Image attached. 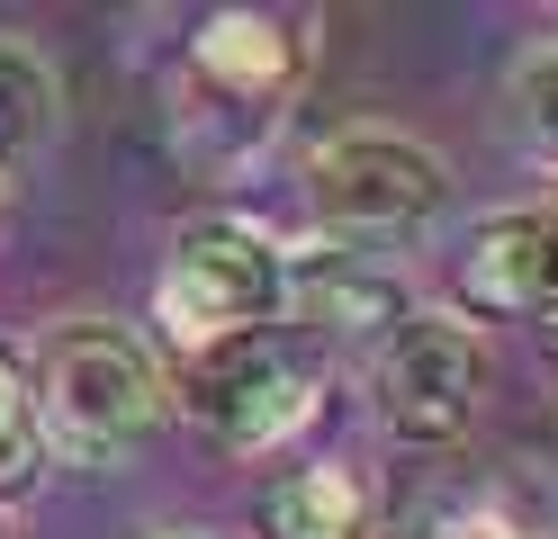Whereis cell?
<instances>
[{
	"mask_svg": "<svg viewBox=\"0 0 558 539\" xmlns=\"http://www.w3.org/2000/svg\"><path fill=\"white\" fill-rule=\"evenodd\" d=\"M27 387H37L46 458H63V467H118L126 450H145L171 422L162 359L118 323H63Z\"/></svg>",
	"mask_w": 558,
	"mask_h": 539,
	"instance_id": "1",
	"label": "cell"
},
{
	"mask_svg": "<svg viewBox=\"0 0 558 539\" xmlns=\"http://www.w3.org/2000/svg\"><path fill=\"white\" fill-rule=\"evenodd\" d=\"M279 306H289V261L243 216H190L162 279H154V333L181 359L226 351L243 333H270Z\"/></svg>",
	"mask_w": 558,
	"mask_h": 539,
	"instance_id": "2",
	"label": "cell"
},
{
	"mask_svg": "<svg viewBox=\"0 0 558 539\" xmlns=\"http://www.w3.org/2000/svg\"><path fill=\"white\" fill-rule=\"evenodd\" d=\"M171 405L207 431V450L270 458L325 414V351L298 342L289 323H270V333H243L226 351H198L171 387Z\"/></svg>",
	"mask_w": 558,
	"mask_h": 539,
	"instance_id": "3",
	"label": "cell"
},
{
	"mask_svg": "<svg viewBox=\"0 0 558 539\" xmlns=\"http://www.w3.org/2000/svg\"><path fill=\"white\" fill-rule=\"evenodd\" d=\"M450 207V162L397 126H342L306 154V216L325 243H414Z\"/></svg>",
	"mask_w": 558,
	"mask_h": 539,
	"instance_id": "4",
	"label": "cell"
},
{
	"mask_svg": "<svg viewBox=\"0 0 558 539\" xmlns=\"http://www.w3.org/2000/svg\"><path fill=\"white\" fill-rule=\"evenodd\" d=\"M369 395H378V422L388 441L405 450H450L486 395V351H477V323L460 306H414L369 359Z\"/></svg>",
	"mask_w": 558,
	"mask_h": 539,
	"instance_id": "5",
	"label": "cell"
},
{
	"mask_svg": "<svg viewBox=\"0 0 558 539\" xmlns=\"http://www.w3.org/2000/svg\"><path fill=\"white\" fill-rule=\"evenodd\" d=\"M306 63H316V36L289 10H217L190 36V82L234 108H270V118L298 99Z\"/></svg>",
	"mask_w": 558,
	"mask_h": 539,
	"instance_id": "6",
	"label": "cell"
},
{
	"mask_svg": "<svg viewBox=\"0 0 558 539\" xmlns=\"http://www.w3.org/2000/svg\"><path fill=\"white\" fill-rule=\"evenodd\" d=\"M460 315H558V207L477 225V243L460 252Z\"/></svg>",
	"mask_w": 558,
	"mask_h": 539,
	"instance_id": "7",
	"label": "cell"
},
{
	"mask_svg": "<svg viewBox=\"0 0 558 539\" xmlns=\"http://www.w3.org/2000/svg\"><path fill=\"white\" fill-rule=\"evenodd\" d=\"M289 297H298V323H289L298 342H316V351L342 342V351H369V359H378V342L414 315L397 279L352 270V261H333V270H316V279H289Z\"/></svg>",
	"mask_w": 558,
	"mask_h": 539,
	"instance_id": "8",
	"label": "cell"
},
{
	"mask_svg": "<svg viewBox=\"0 0 558 539\" xmlns=\"http://www.w3.org/2000/svg\"><path fill=\"white\" fill-rule=\"evenodd\" d=\"M262 539H369V486L352 467H279L253 503Z\"/></svg>",
	"mask_w": 558,
	"mask_h": 539,
	"instance_id": "9",
	"label": "cell"
},
{
	"mask_svg": "<svg viewBox=\"0 0 558 539\" xmlns=\"http://www.w3.org/2000/svg\"><path fill=\"white\" fill-rule=\"evenodd\" d=\"M270 135H279L270 108H234V99H217V90L181 82V108H171V154H181L198 180H243V171L270 154Z\"/></svg>",
	"mask_w": 558,
	"mask_h": 539,
	"instance_id": "10",
	"label": "cell"
},
{
	"mask_svg": "<svg viewBox=\"0 0 558 539\" xmlns=\"http://www.w3.org/2000/svg\"><path fill=\"white\" fill-rule=\"evenodd\" d=\"M46 126H54V72L19 36H0V180L46 144Z\"/></svg>",
	"mask_w": 558,
	"mask_h": 539,
	"instance_id": "11",
	"label": "cell"
},
{
	"mask_svg": "<svg viewBox=\"0 0 558 539\" xmlns=\"http://www.w3.org/2000/svg\"><path fill=\"white\" fill-rule=\"evenodd\" d=\"M46 486V431H37V387L0 351V503H27Z\"/></svg>",
	"mask_w": 558,
	"mask_h": 539,
	"instance_id": "12",
	"label": "cell"
},
{
	"mask_svg": "<svg viewBox=\"0 0 558 539\" xmlns=\"http://www.w3.org/2000/svg\"><path fill=\"white\" fill-rule=\"evenodd\" d=\"M505 126H513V144L532 162H549L558 171V46H532L513 63V82H505Z\"/></svg>",
	"mask_w": 558,
	"mask_h": 539,
	"instance_id": "13",
	"label": "cell"
},
{
	"mask_svg": "<svg viewBox=\"0 0 558 539\" xmlns=\"http://www.w3.org/2000/svg\"><path fill=\"white\" fill-rule=\"evenodd\" d=\"M541 351H549V359H558V315H549V323H541Z\"/></svg>",
	"mask_w": 558,
	"mask_h": 539,
	"instance_id": "14",
	"label": "cell"
}]
</instances>
